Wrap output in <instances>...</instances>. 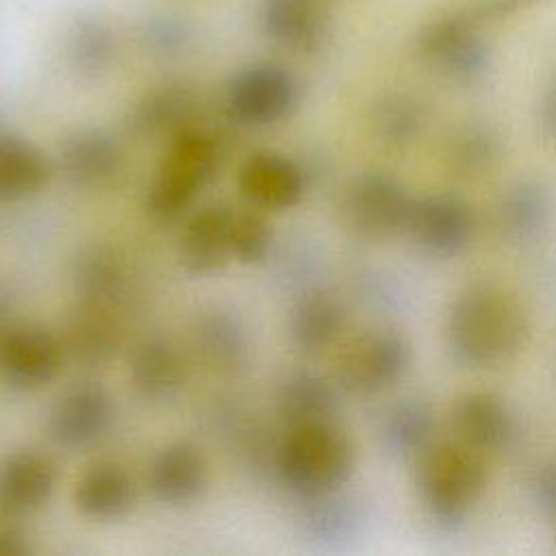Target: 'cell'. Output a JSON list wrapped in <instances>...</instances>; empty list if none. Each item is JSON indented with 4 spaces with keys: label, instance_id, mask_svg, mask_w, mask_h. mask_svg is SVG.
I'll return each mask as SVG.
<instances>
[{
    "label": "cell",
    "instance_id": "obj_13",
    "mask_svg": "<svg viewBox=\"0 0 556 556\" xmlns=\"http://www.w3.org/2000/svg\"><path fill=\"white\" fill-rule=\"evenodd\" d=\"M456 441L486 454L506 450L515 439V417L508 404L491 391H467L452 406Z\"/></svg>",
    "mask_w": 556,
    "mask_h": 556
},
{
    "label": "cell",
    "instance_id": "obj_25",
    "mask_svg": "<svg viewBox=\"0 0 556 556\" xmlns=\"http://www.w3.org/2000/svg\"><path fill=\"white\" fill-rule=\"evenodd\" d=\"M50 180L46 154L15 135H0V200L13 202L39 193Z\"/></svg>",
    "mask_w": 556,
    "mask_h": 556
},
{
    "label": "cell",
    "instance_id": "obj_6",
    "mask_svg": "<svg viewBox=\"0 0 556 556\" xmlns=\"http://www.w3.org/2000/svg\"><path fill=\"white\" fill-rule=\"evenodd\" d=\"M415 195L397 178L382 172L354 176L341 195V219L350 232L384 241L406 232Z\"/></svg>",
    "mask_w": 556,
    "mask_h": 556
},
{
    "label": "cell",
    "instance_id": "obj_8",
    "mask_svg": "<svg viewBox=\"0 0 556 556\" xmlns=\"http://www.w3.org/2000/svg\"><path fill=\"white\" fill-rule=\"evenodd\" d=\"M476 230L471 206L452 193L415 195L406 237L428 258L447 261L463 254Z\"/></svg>",
    "mask_w": 556,
    "mask_h": 556
},
{
    "label": "cell",
    "instance_id": "obj_23",
    "mask_svg": "<svg viewBox=\"0 0 556 556\" xmlns=\"http://www.w3.org/2000/svg\"><path fill=\"white\" fill-rule=\"evenodd\" d=\"M74 504L85 517L98 521L119 519L135 504L132 478L115 463H96L76 482Z\"/></svg>",
    "mask_w": 556,
    "mask_h": 556
},
{
    "label": "cell",
    "instance_id": "obj_20",
    "mask_svg": "<svg viewBox=\"0 0 556 556\" xmlns=\"http://www.w3.org/2000/svg\"><path fill=\"white\" fill-rule=\"evenodd\" d=\"M339 413L337 387L319 374L298 371L282 380L276 393V415L289 428L330 424Z\"/></svg>",
    "mask_w": 556,
    "mask_h": 556
},
{
    "label": "cell",
    "instance_id": "obj_5",
    "mask_svg": "<svg viewBox=\"0 0 556 556\" xmlns=\"http://www.w3.org/2000/svg\"><path fill=\"white\" fill-rule=\"evenodd\" d=\"M413 348L395 330H365L348 339L334 361V378L354 395H374L397 384L408 371Z\"/></svg>",
    "mask_w": 556,
    "mask_h": 556
},
{
    "label": "cell",
    "instance_id": "obj_33",
    "mask_svg": "<svg viewBox=\"0 0 556 556\" xmlns=\"http://www.w3.org/2000/svg\"><path fill=\"white\" fill-rule=\"evenodd\" d=\"M271 228L256 211H237L232 224V254L239 263L256 265L271 250Z\"/></svg>",
    "mask_w": 556,
    "mask_h": 556
},
{
    "label": "cell",
    "instance_id": "obj_26",
    "mask_svg": "<svg viewBox=\"0 0 556 556\" xmlns=\"http://www.w3.org/2000/svg\"><path fill=\"white\" fill-rule=\"evenodd\" d=\"M345 328L341 300L324 289L304 293L291 313L293 343L304 352H319L337 341Z\"/></svg>",
    "mask_w": 556,
    "mask_h": 556
},
{
    "label": "cell",
    "instance_id": "obj_11",
    "mask_svg": "<svg viewBox=\"0 0 556 556\" xmlns=\"http://www.w3.org/2000/svg\"><path fill=\"white\" fill-rule=\"evenodd\" d=\"M113 424V404L100 387H76L63 393L50 415L48 434L65 450H80L98 443Z\"/></svg>",
    "mask_w": 556,
    "mask_h": 556
},
{
    "label": "cell",
    "instance_id": "obj_28",
    "mask_svg": "<svg viewBox=\"0 0 556 556\" xmlns=\"http://www.w3.org/2000/svg\"><path fill=\"white\" fill-rule=\"evenodd\" d=\"M130 380L141 397L152 402L169 400L182 382L178 354L161 339L143 341L132 354Z\"/></svg>",
    "mask_w": 556,
    "mask_h": 556
},
{
    "label": "cell",
    "instance_id": "obj_24",
    "mask_svg": "<svg viewBox=\"0 0 556 556\" xmlns=\"http://www.w3.org/2000/svg\"><path fill=\"white\" fill-rule=\"evenodd\" d=\"M434 413L424 400L408 397L389 406L378 426V437L387 454L393 458L415 460L430 443L434 434Z\"/></svg>",
    "mask_w": 556,
    "mask_h": 556
},
{
    "label": "cell",
    "instance_id": "obj_29",
    "mask_svg": "<svg viewBox=\"0 0 556 556\" xmlns=\"http://www.w3.org/2000/svg\"><path fill=\"white\" fill-rule=\"evenodd\" d=\"M195 343L202 356L219 369L239 367L248 354V337L241 321L222 308L204 311L198 317Z\"/></svg>",
    "mask_w": 556,
    "mask_h": 556
},
{
    "label": "cell",
    "instance_id": "obj_36",
    "mask_svg": "<svg viewBox=\"0 0 556 556\" xmlns=\"http://www.w3.org/2000/svg\"><path fill=\"white\" fill-rule=\"evenodd\" d=\"M530 493L532 502L543 515L556 517V460H549L536 469Z\"/></svg>",
    "mask_w": 556,
    "mask_h": 556
},
{
    "label": "cell",
    "instance_id": "obj_14",
    "mask_svg": "<svg viewBox=\"0 0 556 556\" xmlns=\"http://www.w3.org/2000/svg\"><path fill=\"white\" fill-rule=\"evenodd\" d=\"M235 208L228 204H208L200 208L185 226L178 243L180 265L195 276L219 271L232 254Z\"/></svg>",
    "mask_w": 556,
    "mask_h": 556
},
{
    "label": "cell",
    "instance_id": "obj_10",
    "mask_svg": "<svg viewBox=\"0 0 556 556\" xmlns=\"http://www.w3.org/2000/svg\"><path fill=\"white\" fill-rule=\"evenodd\" d=\"M63 348L43 328H17L0 341V378L15 391H37L61 371Z\"/></svg>",
    "mask_w": 556,
    "mask_h": 556
},
{
    "label": "cell",
    "instance_id": "obj_3",
    "mask_svg": "<svg viewBox=\"0 0 556 556\" xmlns=\"http://www.w3.org/2000/svg\"><path fill=\"white\" fill-rule=\"evenodd\" d=\"M352 469V441L334 421L289 430L276 454L278 478L300 500L341 491Z\"/></svg>",
    "mask_w": 556,
    "mask_h": 556
},
{
    "label": "cell",
    "instance_id": "obj_32",
    "mask_svg": "<svg viewBox=\"0 0 556 556\" xmlns=\"http://www.w3.org/2000/svg\"><path fill=\"white\" fill-rule=\"evenodd\" d=\"M193 111V98L185 87H163L141 100L135 111V126L143 135H163L187 128Z\"/></svg>",
    "mask_w": 556,
    "mask_h": 556
},
{
    "label": "cell",
    "instance_id": "obj_39",
    "mask_svg": "<svg viewBox=\"0 0 556 556\" xmlns=\"http://www.w3.org/2000/svg\"><path fill=\"white\" fill-rule=\"evenodd\" d=\"M328 2H332V0H328Z\"/></svg>",
    "mask_w": 556,
    "mask_h": 556
},
{
    "label": "cell",
    "instance_id": "obj_16",
    "mask_svg": "<svg viewBox=\"0 0 556 556\" xmlns=\"http://www.w3.org/2000/svg\"><path fill=\"white\" fill-rule=\"evenodd\" d=\"M56 482L54 465L35 452H15L0 463V513L26 517L50 500Z\"/></svg>",
    "mask_w": 556,
    "mask_h": 556
},
{
    "label": "cell",
    "instance_id": "obj_15",
    "mask_svg": "<svg viewBox=\"0 0 556 556\" xmlns=\"http://www.w3.org/2000/svg\"><path fill=\"white\" fill-rule=\"evenodd\" d=\"M328 0H263L265 35L293 52H315L328 37Z\"/></svg>",
    "mask_w": 556,
    "mask_h": 556
},
{
    "label": "cell",
    "instance_id": "obj_9",
    "mask_svg": "<svg viewBox=\"0 0 556 556\" xmlns=\"http://www.w3.org/2000/svg\"><path fill=\"white\" fill-rule=\"evenodd\" d=\"M298 83L280 65L254 63L237 72L228 85V109L245 124H276L293 113Z\"/></svg>",
    "mask_w": 556,
    "mask_h": 556
},
{
    "label": "cell",
    "instance_id": "obj_34",
    "mask_svg": "<svg viewBox=\"0 0 556 556\" xmlns=\"http://www.w3.org/2000/svg\"><path fill=\"white\" fill-rule=\"evenodd\" d=\"M113 52V39L109 30L96 22L80 24L70 41V56L76 67L83 72H98L102 70Z\"/></svg>",
    "mask_w": 556,
    "mask_h": 556
},
{
    "label": "cell",
    "instance_id": "obj_12",
    "mask_svg": "<svg viewBox=\"0 0 556 556\" xmlns=\"http://www.w3.org/2000/svg\"><path fill=\"white\" fill-rule=\"evenodd\" d=\"M304 172L287 154L258 150L239 169V191L256 208L282 211L295 206L304 195Z\"/></svg>",
    "mask_w": 556,
    "mask_h": 556
},
{
    "label": "cell",
    "instance_id": "obj_37",
    "mask_svg": "<svg viewBox=\"0 0 556 556\" xmlns=\"http://www.w3.org/2000/svg\"><path fill=\"white\" fill-rule=\"evenodd\" d=\"M539 126L541 132L549 139L556 141V76L547 85L541 104H539Z\"/></svg>",
    "mask_w": 556,
    "mask_h": 556
},
{
    "label": "cell",
    "instance_id": "obj_18",
    "mask_svg": "<svg viewBox=\"0 0 556 556\" xmlns=\"http://www.w3.org/2000/svg\"><path fill=\"white\" fill-rule=\"evenodd\" d=\"M206 478L204 454L191 443H172L152 460L148 484L159 502L180 506L204 491Z\"/></svg>",
    "mask_w": 556,
    "mask_h": 556
},
{
    "label": "cell",
    "instance_id": "obj_30",
    "mask_svg": "<svg viewBox=\"0 0 556 556\" xmlns=\"http://www.w3.org/2000/svg\"><path fill=\"white\" fill-rule=\"evenodd\" d=\"M371 132L389 150L408 148L426 126V106L406 93L380 98L371 109Z\"/></svg>",
    "mask_w": 556,
    "mask_h": 556
},
{
    "label": "cell",
    "instance_id": "obj_31",
    "mask_svg": "<svg viewBox=\"0 0 556 556\" xmlns=\"http://www.w3.org/2000/svg\"><path fill=\"white\" fill-rule=\"evenodd\" d=\"M300 523L304 532L324 543H334L348 539L358 526V510L352 500H345L337 493L302 500Z\"/></svg>",
    "mask_w": 556,
    "mask_h": 556
},
{
    "label": "cell",
    "instance_id": "obj_35",
    "mask_svg": "<svg viewBox=\"0 0 556 556\" xmlns=\"http://www.w3.org/2000/svg\"><path fill=\"white\" fill-rule=\"evenodd\" d=\"M541 2L543 0H473L471 4H467L460 11L467 15L469 22L484 28L486 24H497V22L510 20Z\"/></svg>",
    "mask_w": 556,
    "mask_h": 556
},
{
    "label": "cell",
    "instance_id": "obj_2",
    "mask_svg": "<svg viewBox=\"0 0 556 556\" xmlns=\"http://www.w3.org/2000/svg\"><path fill=\"white\" fill-rule=\"evenodd\" d=\"M486 456L460 441L430 443L415 458V486L430 519L460 526L486 489Z\"/></svg>",
    "mask_w": 556,
    "mask_h": 556
},
{
    "label": "cell",
    "instance_id": "obj_22",
    "mask_svg": "<svg viewBox=\"0 0 556 556\" xmlns=\"http://www.w3.org/2000/svg\"><path fill=\"white\" fill-rule=\"evenodd\" d=\"M504 154L500 132L486 122L456 126L441 148L445 172L458 180H476L495 169Z\"/></svg>",
    "mask_w": 556,
    "mask_h": 556
},
{
    "label": "cell",
    "instance_id": "obj_21",
    "mask_svg": "<svg viewBox=\"0 0 556 556\" xmlns=\"http://www.w3.org/2000/svg\"><path fill=\"white\" fill-rule=\"evenodd\" d=\"M119 146L100 128L78 130L61 146V169L76 187H102L119 172Z\"/></svg>",
    "mask_w": 556,
    "mask_h": 556
},
{
    "label": "cell",
    "instance_id": "obj_27",
    "mask_svg": "<svg viewBox=\"0 0 556 556\" xmlns=\"http://www.w3.org/2000/svg\"><path fill=\"white\" fill-rule=\"evenodd\" d=\"M67 343L78 361L87 365L106 363L119 345L117 311L78 302L67 324Z\"/></svg>",
    "mask_w": 556,
    "mask_h": 556
},
{
    "label": "cell",
    "instance_id": "obj_7",
    "mask_svg": "<svg viewBox=\"0 0 556 556\" xmlns=\"http://www.w3.org/2000/svg\"><path fill=\"white\" fill-rule=\"evenodd\" d=\"M480 30L463 11L447 13L421 28L417 54L447 80L471 85L486 74L491 63V52Z\"/></svg>",
    "mask_w": 556,
    "mask_h": 556
},
{
    "label": "cell",
    "instance_id": "obj_1",
    "mask_svg": "<svg viewBox=\"0 0 556 556\" xmlns=\"http://www.w3.org/2000/svg\"><path fill=\"white\" fill-rule=\"evenodd\" d=\"M530 341V315L519 295L497 282H473L456 293L445 317V345L465 369H493Z\"/></svg>",
    "mask_w": 556,
    "mask_h": 556
},
{
    "label": "cell",
    "instance_id": "obj_19",
    "mask_svg": "<svg viewBox=\"0 0 556 556\" xmlns=\"http://www.w3.org/2000/svg\"><path fill=\"white\" fill-rule=\"evenodd\" d=\"M554 215V198L547 185L534 178L513 182L497 202L500 232L513 243L539 239Z\"/></svg>",
    "mask_w": 556,
    "mask_h": 556
},
{
    "label": "cell",
    "instance_id": "obj_4",
    "mask_svg": "<svg viewBox=\"0 0 556 556\" xmlns=\"http://www.w3.org/2000/svg\"><path fill=\"white\" fill-rule=\"evenodd\" d=\"M219 148L215 137L198 128L178 130L159 165L146 195V211L154 222L178 219L195 195L215 178Z\"/></svg>",
    "mask_w": 556,
    "mask_h": 556
},
{
    "label": "cell",
    "instance_id": "obj_38",
    "mask_svg": "<svg viewBox=\"0 0 556 556\" xmlns=\"http://www.w3.org/2000/svg\"><path fill=\"white\" fill-rule=\"evenodd\" d=\"M30 554V545L22 532L15 528L0 526V556H26Z\"/></svg>",
    "mask_w": 556,
    "mask_h": 556
},
{
    "label": "cell",
    "instance_id": "obj_17",
    "mask_svg": "<svg viewBox=\"0 0 556 556\" xmlns=\"http://www.w3.org/2000/svg\"><path fill=\"white\" fill-rule=\"evenodd\" d=\"M72 285L78 302L119 311L128 295V269L124 256L109 245L91 243L72 263Z\"/></svg>",
    "mask_w": 556,
    "mask_h": 556
}]
</instances>
